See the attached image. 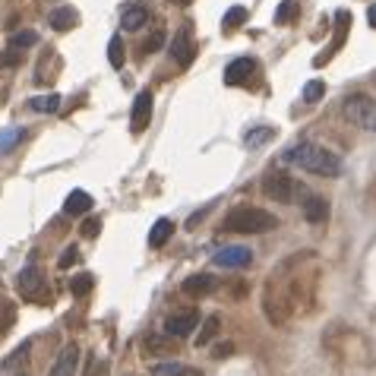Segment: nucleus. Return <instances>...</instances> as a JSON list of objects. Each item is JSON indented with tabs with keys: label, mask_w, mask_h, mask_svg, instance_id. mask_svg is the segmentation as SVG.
Here are the masks:
<instances>
[{
	"label": "nucleus",
	"mask_w": 376,
	"mask_h": 376,
	"mask_svg": "<svg viewBox=\"0 0 376 376\" xmlns=\"http://www.w3.org/2000/svg\"><path fill=\"white\" fill-rule=\"evenodd\" d=\"M29 348H32L29 342H23V345H19V348L13 351V357H10V361H3V370H13L19 361H26V354H29Z\"/></svg>",
	"instance_id": "nucleus-31"
},
{
	"label": "nucleus",
	"mask_w": 376,
	"mask_h": 376,
	"mask_svg": "<svg viewBox=\"0 0 376 376\" xmlns=\"http://www.w3.org/2000/svg\"><path fill=\"white\" fill-rule=\"evenodd\" d=\"M367 19H370V26H373V29H376V3L367 10Z\"/></svg>",
	"instance_id": "nucleus-37"
},
{
	"label": "nucleus",
	"mask_w": 376,
	"mask_h": 376,
	"mask_svg": "<svg viewBox=\"0 0 376 376\" xmlns=\"http://www.w3.org/2000/svg\"><path fill=\"white\" fill-rule=\"evenodd\" d=\"M181 370H184L181 364H158V367L152 370V373H155V376H177Z\"/></svg>",
	"instance_id": "nucleus-33"
},
{
	"label": "nucleus",
	"mask_w": 376,
	"mask_h": 376,
	"mask_svg": "<svg viewBox=\"0 0 376 376\" xmlns=\"http://www.w3.org/2000/svg\"><path fill=\"white\" fill-rule=\"evenodd\" d=\"M301 16V0H281L275 10V26H288Z\"/></svg>",
	"instance_id": "nucleus-20"
},
{
	"label": "nucleus",
	"mask_w": 376,
	"mask_h": 376,
	"mask_svg": "<svg viewBox=\"0 0 376 376\" xmlns=\"http://www.w3.org/2000/svg\"><path fill=\"white\" fill-rule=\"evenodd\" d=\"M301 193H304V203H301V209H304V219H307L310 225H319V221H326V219H329V203H326L323 196L307 193V190H301Z\"/></svg>",
	"instance_id": "nucleus-12"
},
{
	"label": "nucleus",
	"mask_w": 376,
	"mask_h": 376,
	"mask_svg": "<svg viewBox=\"0 0 376 376\" xmlns=\"http://www.w3.org/2000/svg\"><path fill=\"white\" fill-rule=\"evenodd\" d=\"M234 351V345H231V342H225V345H219V348H215V357H228V354H231Z\"/></svg>",
	"instance_id": "nucleus-36"
},
{
	"label": "nucleus",
	"mask_w": 376,
	"mask_h": 376,
	"mask_svg": "<svg viewBox=\"0 0 376 376\" xmlns=\"http://www.w3.org/2000/svg\"><path fill=\"white\" fill-rule=\"evenodd\" d=\"M193 54H196V48H193V26L184 23L181 29H177V35H174V41H171V57L177 61V67H190V63H193Z\"/></svg>",
	"instance_id": "nucleus-5"
},
{
	"label": "nucleus",
	"mask_w": 376,
	"mask_h": 376,
	"mask_svg": "<svg viewBox=\"0 0 376 376\" xmlns=\"http://www.w3.org/2000/svg\"><path fill=\"white\" fill-rule=\"evenodd\" d=\"M76 259H79V250H76V247H67V250L61 253V259H57V269H70Z\"/></svg>",
	"instance_id": "nucleus-32"
},
{
	"label": "nucleus",
	"mask_w": 376,
	"mask_h": 376,
	"mask_svg": "<svg viewBox=\"0 0 376 376\" xmlns=\"http://www.w3.org/2000/svg\"><path fill=\"white\" fill-rule=\"evenodd\" d=\"M89 209H92V196L86 193V190H73V193L63 199V212H67V215H86Z\"/></svg>",
	"instance_id": "nucleus-17"
},
{
	"label": "nucleus",
	"mask_w": 376,
	"mask_h": 376,
	"mask_svg": "<svg viewBox=\"0 0 376 376\" xmlns=\"http://www.w3.org/2000/svg\"><path fill=\"white\" fill-rule=\"evenodd\" d=\"M32 45H38V35L32 29H23V32H13V35H10V48H16V51L32 48Z\"/></svg>",
	"instance_id": "nucleus-27"
},
{
	"label": "nucleus",
	"mask_w": 376,
	"mask_h": 376,
	"mask_svg": "<svg viewBox=\"0 0 376 376\" xmlns=\"http://www.w3.org/2000/svg\"><path fill=\"white\" fill-rule=\"evenodd\" d=\"M263 193L269 196V199H275V203H291L294 184H291V177H288L285 171H272L263 181Z\"/></svg>",
	"instance_id": "nucleus-6"
},
{
	"label": "nucleus",
	"mask_w": 376,
	"mask_h": 376,
	"mask_svg": "<svg viewBox=\"0 0 376 376\" xmlns=\"http://www.w3.org/2000/svg\"><path fill=\"white\" fill-rule=\"evenodd\" d=\"M177 376H203V373H199V370H190V367H184Z\"/></svg>",
	"instance_id": "nucleus-38"
},
{
	"label": "nucleus",
	"mask_w": 376,
	"mask_h": 376,
	"mask_svg": "<svg viewBox=\"0 0 376 376\" xmlns=\"http://www.w3.org/2000/svg\"><path fill=\"white\" fill-rule=\"evenodd\" d=\"M76 367H79V348H76V345H63L48 376H76Z\"/></svg>",
	"instance_id": "nucleus-13"
},
{
	"label": "nucleus",
	"mask_w": 376,
	"mask_h": 376,
	"mask_svg": "<svg viewBox=\"0 0 376 376\" xmlns=\"http://www.w3.org/2000/svg\"><path fill=\"white\" fill-rule=\"evenodd\" d=\"M219 326H221V316H206V323H203V332H199V339H196V348L199 345H209L215 335H219Z\"/></svg>",
	"instance_id": "nucleus-22"
},
{
	"label": "nucleus",
	"mask_w": 376,
	"mask_h": 376,
	"mask_svg": "<svg viewBox=\"0 0 376 376\" xmlns=\"http://www.w3.org/2000/svg\"><path fill=\"white\" fill-rule=\"evenodd\" d=\"M108 61H111L114 70L123 67V38L121 35H114L111 41H108Z\"/></svg>",
	"instance_id": "nucleus-26"
},
{
	"label": "nucleus",
	"mask_w": 376,
	"mask_h": 376,
	"mask_svg": "<svg viewBox=\"0 0 376 376\" xmlns=\"http://www.w3.org/2000/svg\"><path fill=\"white\" fill-rule=\"evenodd\" d=\"M256 73L253 57H237L225 67V86H250V76Z\"/></svg>",
	"instance_id": "nucleus-10"
},
{
	"label": "nucleus",
	"mask_w": 376,
	"mask_h": 376,
	"mask_svg": "<svg viewBox=\"0 0 376 376\" xmlns=\"http://www.w3.org/2000/svg\"><path fill=\"white\" fill-rule=\"evenodd\" d=\"M16 288L23 294V301L29 304H45L48 301V279L41 275L38 266H26L19 275H16Z\"/></svg>",
	"instance_id": "nucleus-4"
},
{
	"label": "nucleus",
	"mask_w": 376,
	"mask_h": 376,
	"mask_svg": "<svg viewBox=\"0 0 376 376\" xmlns=\"http://www.w3.org/2000/svg\"><path fill=\"white\" fill-rule=\"evenodd\" d=\"M212 291H215V279L206 275V272L184 279V294H187V297H206V294H212Z\"/></svg>",
	"instance_id": "nucleus-14"
},
{
	"label": "nucleus",
	"mask_w": 376,
	"mask_h": 376,
	"mask_svg": "<svg viewBox=\"0 0 376 376\" xmlns=\"http://www.w3.org/2000/svg\"><path fill=\"white\" fill-rule=\"evenodd\" d=\"M26 136V130L23 127H10V130H0V155H7L10 149H13L19 139Z\"/></svg>",
	"instance_id": "nucleus-24"
},
{
	"label": "nucleus",
	"mask_w": 376,
	"mask_h": 376,
	"mask_svg": "<svg viewBox=\"0 0 376 376\" xmlns=\"http://www.w3.org/2000/svg\"><path fill=\"white\" fill-rule=\"evenodd\" d=\"M272 136H275V130H272V127H253V130H247V136H244V143H247L250 149H256V146L269 143Z\"/></svg>",
	"instance_id": "nucleus-25"
},
{
	"label": "nucleus",
	"mask_w": 376,
	"mask_h": 376,
	"mask_svg": "<svg viewBox=\"0 0 376 376\" xmlns=\"http://www.w3.org/2000/svg\"><path fill=\"white\" fill-rule=\"evenodd\" d=\"M323 95H326V83H319V79H310V83L304 86V101H307V105H316Z\"/></svg>",
	"instance_id": "nucleus-29"
},
{
	"label": "nucleus",
	"mask_w": 376,
	"mask_h": 376,
	"mask_svg": "<svg viewBox=\"0 0 376 376\" xmlns=\"http://www.w3.org/2000/svg\"><path fill=\"white\" fill-rule=\"evenodd\" d=\"M152 121V95L149 92H139L133 101V114H130V130L133 133H143Z\"/></svg>",
	"instance_id": "nucleus-11"
},
{
	"label": "nucleus",
	"mask_w": 376,
	"mask_h": 376,
	"mask_svg": "<svg viewBox=\"0 0 376 376\" xmlns=\"http://www.w3.org/2000/svg\"><path fill=\"white\" fill-rule=\"evenodd\" d=\"M143 351L146 354H177L174 348V335H158V332H149L143 339Z\"/></svg>",
	"instance_id": "nucleus-16"
},
{
	"label": "nucleus",
	"mask_w": 376,
	"mask_h": 376,
	"mask_svg": "<svg viewBox=\"0 0 376 376\" xmlns=\"http://www.w3.org/2000/svg\"><path fill=\"white\" fill-rule=\"evenodd\" d=\"M225 231L234 234H266V231H275L279 228V219L266 209H253V206H241L225 215Z\"/></svg>",
	"instance_id": "nucleus-2"
},
{
	"label": "nucleus",
	"mask_w": 376,
	"mask_h": 376,
	"mask_svg": "<svg viewBox=\"0 0 376 376\" xmlns=\"http://www.w3.org/2000/svg\"><path fill=\"white\" fill-rule=\"evenodd\" d=\"M121 23H123V29H130V32L143 29V26L149 23V10H146L143 3H127V7L121 10Z\"/></svg>",
	"instance_id": "nucleus-15"
},
{
	"label": "nucleus",
	"mask_w": 376,
	"mask_h": 376,
	"mask_svg": "<svg viewBox=\"0 0 376 376\" xmlns=\"http://www.w3.org/2000/svg\"><path fill=\"white\" fill-rule=\"evenodd\" d=\"M281 158H285L288 165H297L301 171L319 174V177H339L342 174V158L335 152H329L326 146H316V143H297Z\"/></svg>",
	"instance_id": "nucleus-1"
},
{
	"label": "nucleus",
	"mask_w": 376,
	"mask_h": 376,
	"mask_svg": "<svg viewBox=\"0 0 376 376\" xmlns=\"http://www.w3.org/2000/svg\"><path fill=\"white\" fill-rule=\"evenodd\" d=\"M57 108H61V95H57V92L41 95V98H32V111H38V114H54Z\"/></svg>",
	"instance_id": "nucleus-23"
},
{
	"label": "nucleus",
	"mask_w": 376,
	"mask_h": 376,
	"mask_svg": "<svg viewBox=\"0 0 376 376\" xmlns=\"http://www.w3.org/2000/svg\"><path fill=\"white\" fill-rule=\"evenodd\" d=\"M244 23H247V10H244V7H231L225 13V19H221V26H225L228 32L237 29V26H244Z\"/></svg>",
	"instance_id": "nucleus-28"
},
{
	"label": "nucleus",
	"mask_w": 376,
	"mask_h": 376,
	"mask_svg": "<svg viewBox=\"0 0 376 376\" xmlns=\"http://www.w3.org/2000/svg\"><path fill=\"white\" fill-rule=\"evenodd\" d=\"M161 45H165V32H161V29H155V32H152L149 38H146L143 51H146V54H155V51H158V48H161Z\"/></svg>",
	"instance_id": "nucleus-30"
},
{
	"label": "nucleus",
	"mask_w": 376,
	"mask_h": 376,
	"mask_svg": "<svg viewBox=\"0 0 376 376\" xmlns=\"http://www.w3.org/2000/svg\"><path fill=\"white\" fill-rule=\"evenodd\" d=\"M342 111H345V117L354 127L367 130V133H376V98L364 95V92H354V95L345 98Z\"/></svg>",
	"instance_id": "nucleus-3"
},
{
	"label": "nucleus",
	"mask_w": 376,
	"mask_h": 376,
	"mask_svg": "<svg viewBox=\"0 0 376 376\" xmlns=\"http://www.w3.org/2000/svg\"><path fill=\"white\" fill-rule=\"evenodd\" d=\"M98 231H101V219H86V225H83V237H95Z\"/></svg>",
	"instance_id": "nucleus-34"
},
{
	"label": "nucleus",
	"mask_w": 376,
	"mask_h": 376,
	"mask_svg": "<svg viewBox=\"0 0 376 376\" xmlns=\"http://www.w3.org/2000/svg\"><path fill=\"white\" fill-rule=\"evenodd\" d=\"M212 263L221 266V269H247L253 263V250L250 247H225L212 256Z\"/></svg>",
	"instance_id": "nucleus-7"
},
{
	"label": "nucleus",
	"mask_w": 376,
	"mask_h": 376,
	"mask_svg": "<svg viewBox=\"0 0 376 376\" xmlns=\"http://www.w3.org/2000/svg\"><path fill=\"white\" fill-rule=\"evenodd\" d=\"M171 234H174V221L171 219H158L155 225H152V231H149V247L152 250L165 247V244L171 241Z\"/></svg>",
	"instance_id": "nucleus-19"
},
{
	"label": "nucleus",
	"mask_w": 376,
	"mask_h": 376,
	"mask_svg": "<svg viewBox=\"0 0 376 376\" xmlns=\"http://www.w3.org/2000/svg\"><path fill=\"white\" fill-rule=\"evenodd\" d=\"M48 23H51V29H57V32H70L76 23H79V16H76L73 7H57L51 16H48Z\"/></svg>",
	"instance_id": "nucleus-18"
},
{
	"label": "nucleus",
	"mask_w": 376,
	"mask_h": 376,
	"mask_svg": "<svg viewBox=\"0 0 376 376\" xmlns=\"http://www.w3.org/2000/svg\"><path fill=\"white\" fill-rule=\"evenodd\" d=\"M348 29H351V13H348V10H339V13H335V35H332V45L326 48V54H319V57H316V67H323L326 61H332V54L335 51H342V45H345V35H348Z\"/></svg>",
	"instance_id": "nucleus-8"
},
{
	"label": "nucleus",
	"mask_w": 376,
	"mask_h": 376,
	"mask_svg": "<svg viewBox=\"0 0 376 376\" xmlns=\"http://www.w3.org/2000/svg\"><path fill=\"white\" fill-rule=\"evenodd\" d=\"M199 326V313L196 310H187V313H174L165 319V332L174 335V339H187L190 332Z\"/></svg>",
	"instance_id": "nucleus-9"
},
{
	"label": "nucleus",
	"mask_w": 376,
	"mask_h": 376,
	"mask_svg": "<svg viewBox=\"0 0 376 376\" xmlns=\"http://www.w3.org/2000/svg\"><path fill=\"white\" fill-rule=\"evenodd\" d=\"M92 288H95V275H92V272H79V275H73V281H70V294H73V297H86Z\"/></svg>",
	"instance_id": "nucleus-21"
},
{
	"label": "nucleus",
	"mask_w": 376,
	"mask_h": 376,
	"mask_svg": "<svg viewBox=\"0 0 376 376\" xmlns=\"http://www.w3.org/2000/svg\"><path fill=\"white\" fill-rule=\"evenodd\" d=\"M16 63H19V51H16V48H10V51L0 57V67H16Z\"/></svg>",
	"instance_id": "nucleus-35"
}]
</instances>
